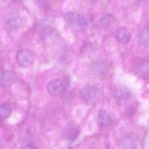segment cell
I'll return each mask as SVG.
<instances>
[{
  "instance_id": "cell-11",
  "label": "cell",
  "mask_w": 149,
  "mask_h": 149,
  "mask_svg": "<svg viewBox=\"0 0 149 149\" xmlns=\"http://www.w3.org/2000/svg\"><path fill=\"white\" fill-rule=\"evenodd\" d=\"M17 19V17L16 15L13 13H10L7 17L5 23L10 26H14L16 24Z\"/></svg>"
},
{
  "instance_id": "cell-10",
  "label": "cell",
  "mask_w": 149,
  "mask_h": 149,
  "mask_svg": "<svg viewBox=\"0 0 149 149\" xmlns=\"http://www.w3.org/2000/svg\"><path fill=\"white\" fill-rule=\"evenodd\" d=\"M11 110L9 106L4 104L0 106V120L7 118L10 115Z\"/></svg>"
},
{
  "instance_id": "cell-7",
  "label": "cell",
  "mask_w": 149,
  "mask_h": 149,
  "mask_svg": "<svg viewBox=\"0 0 149 149\" xmlns=\"http://www.w3.org/2000/svg\"><path fill=\"white\" fill-rule=\"evenodd\" d=\"M108 65L106 62L99 60L94 61L92 64V71L96 74L100 75L104 73L107 71Z\"/></svg>"
},
{
  "instance_id": "cell-16",
  "label": "cell",
  "mask_w": 149,
  "mask_h": 149,
  "mask_svg": "<svg viewBox=\"0 0 149 149\" xmlns=\"http://www.w3.org/2000/svg\"><path fill=\"white\" fill-rule=\"evenodd\" d=\"M22 149H36L34 147L31 145H27L24 147Z\"/></svg>"
},
{
  "instance_id": "cell-2",
  "label": "cell",
  "mask_w": 149,
  "mask_h": 149,
  "mask_svg": "<svg viewBox=\"0 0 149 149\" xmlns=\"http://www.w3.org/2000/svg\"><path fill=\"white\" fill-rule=\"evenodd\" d=\"M63 86L61 81L58 79H54L48 83L47 89L49 94L53 96H56L62 92Z\"/></svg>"
},
{
  "instance_id": "cell-12",
  "label": "cell",
  "mask_w": 149,
  "mask_h": 149,
  "mask_svg": "<svg viewBox=\"0 0 149 149\" xmlns=\"http://www.w3.org/2000/svg\"><path fill=\"white\" fill-rule=\"evenodd\" d=\"M139 71L143 76H148V61H144L141 63L139 67Z\"/></svg>"
},
{
  "instance_id": "cell-9",
  "label": "cell",
  "mask_w": 149,
  "mask_h": 149,
  "mask_svg": "<svg viewBox=\"0 0 149 149\" xmlns=\"http://www.w3.org/2000/svg\"><path fill=\"white\" fill-rule=\"evenodd\" d=\"M139 41L140 44L143 46H147L149 44V29L145 28L140 32L139 36Z\"/></svg>"
},
{
  "instance_id": "cell-8",
  "label": "cell",
  "mask_w": 149,
  "mask_h": 149,
  "mask_svg": "<svg viewBox=\"0 0 149 149\" xmlns=\"http://www.w3.org/2000/svg\"><path fill=\"white\" fill-rule=\"evenodd\" d=\"M113 17L112 15L107 14L100 18L94 24L96 27L100 28L110 25L113 22Z\"/></svg>"
},
{
  "instance_id": "cell-6",
  "label": "cell",
  "mask_w": 149,
  "mask_h": 149,
  "mask_svg": "<svg viewBox=\"0 0 149 149\" xmlns=\"http://www.w3.org/2000/svg\"><path fill=\"white\" fill-rule=\"evenodd\" d=\"M97 123L100 126L104 127L111 123V119L109 114L105 110H101L99 112L97 118Z\"/></svg>"
},
{
  "instance_id": "cell-5",
  "label": "cell",
  "mask_w": 149,
  "mask_h": 149,
  "mask_svg": "<svg viewBox=\"0 0 149 149\" xmlns=\"http://www.w3.org/2000/svg\"><path fill=\"white\" fill-rule=\"evenodd\" d=\"M70 17L69 18L70 21L78 27L84 29L87 26V20L82 15L74 14L71 15Z\"/></svg>"
},
{
  "instance_id": "cell-13",
  "label": "cell",
  "mask_w": 149,
  "mask_h": 149,
  "mask_svg": "<svg viewBox=\"0 0 149 149\" xmlns=\"http://www.w3.org/2000/svg\"><path fill=\"white\" fill-rule=\"evenodd\" d=\"M132 140L131 137H126L122 141V145H123V147L126 149H132L133 148L135 144Z\"/></svg>"
},
{
  "instance_id": "cell-4",
  "label": "cell",
  "mask_w": 149,
  "mask_h": 149,
  "mask_svg": "<svg viewBox=\"0 0 149 149\" xmlns=\"http://www.w3.org/2000/svg\"><path fill=\"white\" fill-rule=\"evenodd\" d=\"M114 36L116 40L121 43L128 42L131 38L130 31L127 28L124 27L118 29L115 33Z\"/></svg>"
},
{
  "instance_id": "cell-14",
  "label": "cell",
  "mask_w": 149,
  "mask_h": 149,
  "mask_svg": "<svg viewBox=\"0 0 149 149\" xmlns=\"http://www.w3.org/2000/svg\"><path fill=\"white\" fill-rule=\"evenodd\" d=\"M10 81V77L8 73H5L1 77V83L3 86H8Z\"/></svg>"
},
{
  "instance_id": "cell-15",
  "label": "cell",
  "mask_w": 149,
  "mask_h": 149,
  "mask_svg": "<svg viewBox=\"0 0 149 149\" xmlns=\"http://www.w3.org/2000/svg\"><path fill=\"white\" fill-rule=\"evenodd\" d=\"M125 113L126 115L129 117H132L135 114V109L132 106H129L127 107L125 109Z\"/></svg>"
},
{
  "instance_id": "cell-3",
  "label": "cell",
  "mask_w": 149,
  "mask_h": 149,
  "mask_svg": "<svg viewBox=\"0 0 149 149\" xmlns=\"http://www.w3.org/2000/svg\"><path fill=\"white\" fill-rule=\"evenodd\" d=\"M16 58L19 64L23 66H26L31 63L33 60V56L29 50L22 49L17 52Z\"/></svg>"
},
{
  "instance_id": "cell-1",
  "label": "cell",
  "mask_w": 149,
  "mask_h": 149,
  "mask_svg": "<svg viewBox=\"0 0 149 149\" xmlns=\"http://www.w3.org/2000/svg\"><path fill=\"white\" fill-rule=\"evenodd\" d=\"M98 95L96 89L92 86H87L83 88L80 92L82 98L88 103H93L96 100Z\"/></svg>"
}]
</instances>
